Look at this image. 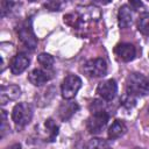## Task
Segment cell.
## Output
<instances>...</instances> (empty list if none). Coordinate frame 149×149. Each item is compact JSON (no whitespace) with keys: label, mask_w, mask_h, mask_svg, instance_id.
Returning <instances> with one entry per match:
<instances>
[{"label":"cell","mask_w":149,"mask_h":149,"mask_svg":"<svg viewBox=\"0 0 149 149\" xmlns=\"http://www.w3.org/2000/svg\"><path fill=\"white\" fill-rule=\"evenodd\" d=\"M126 93L133 97H144L149 94V79L139 72L130 73L126 79Z\"/></svg>","instance_id":"obj_1"},{"label":"cell","mask_w":149,"mask_h":149,"mask_svg":"<svg viewBox=\"0 0 149 149\" xmlns=\"http://www.w3.org/2000/svg\"><path fill=\"white\" fill-rule=\"evenodd\" d=\"M16 34L19 36V40L24 44L28 49L34 50L37 47V37L33 30L31 21L29 19L20 22L16 27Z\"/></svg>","instance_id":"obj_2"},{"label":"cell","mask_w":149,"mask_h":149,"mask_svg":"<svg viewBox=\"0 0 149 149\" xmlns=\"http://www.w3.org/2000/svg\"><path fill=\"white\" fill-rule=\"evenodd\" d=\"M33 118V108L27 102H19L14 106L12 111V120L16 128L26 127Z\"/></svg>","instance_id":"obj_3"},{"label":"cell","mask_w":149,"mask_h":149,"mask_svg":"<svg viewBox=\"0 0 149 149\" xmlns=\"http://www.w3.org/2000/svg\"><path fill=\"white\" fill-rule=\"evenodd\" d=\"M109 120V114L106 109L92 112L86 121V129L90 134H99L107 125Z\"/></svg>","instance_id":"obj_4"},{"label":"cell","mask_w":149,"mask_h":149,"mask_svg":"<svg viewBox=\"0 0 149 149\" xmlns=\"http://www.w3.org/2000/svg\"><path fill=\"white\" fill-rule=\"evenodd\" d=\"M81 87V79L76 74H68L61 85V93L65 100H71L76 97Z\"/></svg>","instance_id":"obj_5"},{"label":"cell","mask_w":149,"mask_h":149,"mask_svg":"<svg viewBox=\"0 0 149 149\" xmlns=\"http://www.w3.org/2000/svg\"><path fill=\"white\" fill-rule=\"evenodd\" d=\"M83 70H84L85 74L91 78L104 77L107 73V63L105 62V59H102L100 57L92 58L84 64Z\"/></svg>","instance_id":"obj_6"},{"label":"cell","mask_w":149,"mask_h":149,"mask_svg":"<svg viewBox=\"0 0 149 149\" xmlns=\"http://www.w3.org/2000/svg\"><path fill=\"white\" fill-rule=\"evenodd\" d=\"M118 92V85L114 79H107L98 84L97 93L105 101H111L115 98Z\"/></svg>","instance_id":"obj_7"},{"label":"cell","mask_w":149,"mask_h":149,"mask_svg":"<svg viewBox=\"0 0 149 149\" xmlns=\"http://www.w3.org/2000/svg\"><path fill=\"white\" fill-rule=\"evenodd\" d=\"M114 54L123 62H130L136 56V49L132 43H119L114 48Z\"/></svg>","instance_id":"obj_8"},{"label":"cell","mask_w":149,"mask_h":149,"mask_svg":"<svg viewBox=\"0 0 149 149\" xmlns=\"http://www.w3.org/2000/svg\"><path fill=\"white\" fill-rule=\"evenodd\" d=\"M30 63V59L29 57L26 55V54H16L12 61H10V64H9V69H10V72L13 74H20L22 73L29 65Z\"/></svg>","instance_id":"obj_9"},{"label":"cell","mask_w":149,"mask_h":149,"mask_svg":"<svg viewBox=\"0 0 149 149\" xmlns=\"http://www.w3.org/2000/svg\"><path fill=\"white\" fill-rule=\"evenodd\" d=\"M20 95H21V88H20L17 85L9 84V85L1 86V91H0V102H1V105H6V104L9 102V101L16 100Z\"/></svg>","instance_id":"obj_10"},{"label":"cell","mask_w":149,"mask_h":149,"mask_svg":"<svg viewBox=\"0 0 149 149\" xmlns=\"http://www.w3.org/2000/svg\"><path fill=\"white\" fill-rule=\"evenodd\" d=\"M52 78V74L44 69H34L28 73V80L34 86H42Z\"/></svg>","instance_id":"obj_11"},{"label":"cell","mask_w":149,"mask_h":149,"mask_svg":"<svg viewBox=\"0 0 149 149\" xmlns=\"http://www.w3.org/2000/svg\"><path fill=\"white\" fill-rule=\"evenodd\" d=\"M79 109V106L76 101L66 100L62 102L58 107V116L62 121H68L77 111Z\"/></svg>","instance_id":"obj_12"},{"label":"cell","mask_w":149,"mask_h":149,"mask_svg":"<svg viewBox=\"0 0 149 149\" xmlns=\"http://www.w3.org/2000/svg\"><path fill=\"white\" fill-rule=\"evenodd\" d=\"M132 21H133V15H132V10H130L129 6L128 5H122L119 8V12H118L119 27L125 29V28H127L132 24Z\"/></svg>","instance_id":"obj_13"},{"label":"cell","mask_w":149,"mask_h":149,"mask_svg":"<svg viewBox=\"0 0 149 149\" xmlns=\"http://www.w3.org/2000/svg\"><path fill=\"white\" fill-rule=\"evenodd\" d=\"M127 132V127L122 120H115L108 128V139L109 140H116L121 136H123Z\"/></svg>","instance_id":"obj_14"},{"label":"cell","mask_w":149,"mask_h":149,"mask_svg":"<svg viewBox=\"0 0 149 149\" xmlns=\"http://www.w3.org/2000/svg\"><path fill=\"white\" fill-rule=\"evenodd\" d=\"M44 127L48 130V141L54 142L58 135V126L55 123L52 119H47L44 122Z\"/></svg>","instance_id":"obj_15"},{"label":"cell","mask_w":149,"mask_h":149,"mask_svg":"<svg viewBox=\"0 0 149 149\" xmlns=\"http://www.w3.org/2000/svg\"><path fill=\"white\" fill-rule=\"evenodd\" d=\"M137 30L148 36L149 35V13H143L137 20Z\"/></svg>","instance_id":"obj_16"},{"label":"cell","mask_w":149,"mask_h":149,"mask_svg":"<svg viewBox=\"0 0 149 149\" xmlns=\"http://www.w3.org/2000/svg\"><path fill=\"white\" fill-rule=\"evenodd\" d=\"M37 62H38V64L42 66V69L49 71V70H51L55 59H54V57H52L51 55L45 54V52H42V54H40V55L37 56Z\"/></svg>","instance_id":"obj_17"},{"label":"cell","mask_w":149,"mask_h":149,"mask_svg":"<svg viewBox=\"0 0 149 149\" xmlns=\"http://www.w3.org/2000/svg\"><path fill=\"white\" fill-rule=\"evenodd\" d=\"M86 149H108V143L106 140L100 137H92L86 144Z\"/></svg>","instance_id":"obj_18"},{"label":"cell","mask_w":149,"mask_h":149,"mask_svg":"<svg viewBox=\"0 0 149 149\" xmlns=\"http://www.w3.org/2000/svg\"><path fill=\"white\" fill-rule=\"evenodd\" d=\"M120 101H121V105H122L125 108H127V109L133 108V107L135 106V104H136L135 97H133V95H130V94H128V93H125V94L121 97Z\"/></svg>","instance_id":"obj_19"},{"label":"cell","mask_w":149,"mask_h":149,"mask_svg":"<svg viewBox=\"0 0 149 149\" xmlns=\"http://www.w3.org/2000/svg\"><path fill=\"white\" fill-rule=\"evenodd\" d=\"M44 6L48 7L50 10H59V6H61V3H59V2L51 1V2H47Z\"/></svg>","instance_id":"obj_20"},{"label":"cell","mask_w":149,"mask_h":149,"mask_svg":"<svg viewBox=\"0 0 149 149\" xmlns=\"http://www.w3.org/2000/svg\"><path fill=\"white\" fill-rule=\"evenodd\" d=\"M129 5L133 6L134 9H136V8H139V7L142 6V2H141V1H129Z\"/></svg>","instance_id":"obj_21"},{"label":"cell","mask_w":149,"mask_h":149,"mask_svg":"<svg viewBox=\"0 0 149 149\" xmlns=\"http://www.w3.org/2000/svg\"><path fill=\"white\" fill-rule=\"evenodd\" d=\"M5 149H21V144L20 143H13V144L6 147Z\"/></svg>","instance_id":"obj_22"},{"label":"cell","mask_w":149,"mask_h":149,"mask_svg":"<svg viewBox=\"0 0 149 149\" xmlns=\"http://www.w3.org/2000/svg\"><path fill=\"white\" fill-rule=\"evenodd\" d=\"M148 57H149V54H148Z\"/></svg>","instance_id":"obj_23"},{"label":"cell","mask_w":149,"mask_h":149,"mask_svg":"<svg viewBox=\"0 0 149 149\" xmlns=\"http://www.w3.org/2000/svg\"><path fill=\"white\" fill-rule=\"evenodd\" d=\"M136 149H139V148H136Z\"/></svg>","instance_id":"obj_24"}]
</instances>
